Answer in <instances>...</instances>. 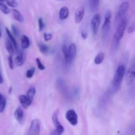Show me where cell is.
<instances>
[{"label":"cell","mask_w":135,"mask_h":135,"mask_svg":"<svg viewBox=\"0 0 135 135\" xmlns=\"http://www.w3.org/2000/svg\"><path fill=\"white\" fill-rule=\"evenodd\" d=\"M126 73V67L123 65H119L115 72L113 79V86L115 88H119Z\"/></svg>","instance_id":"cell-1"},{"label":"cell","mask_w":135,"mask_h":135,"mask_svg":"<svg viewBox=\"0 0 135 135\" xmlns=\"http://www.w3.org/2000/svg\"><path fill=\"white\" fill-rule=\"evenodd\" d=\"M127 26V20L124 17L119 21V23L118 26H117L115 32L114 36H113V41L117 44H119L120 41L123 37Z\"/></svg>","instance_id":"cell-2"},{"label":"cell","mask_w":135,"mask_h":135,"mask_svg":"<svg viewBox=\"0 0 135 135\" xmlns=\"http://www.w3.org/2000/svg\"><path fill=\"white\" fill-rule=\"evenodd\" d=\"M58 114H59V110L57 109L52 115V121L55 127V133L57 134H61L64 133L65 129L63 127V125L59 122V119H58Z\"/></svg>","instance_id":"cell-3"},{"label":"cell","mask_w":135,"mask_h":135,"mask_svg":"<svg viewBox=\"0 0 135 135\" xmlns=\"http://www.w3.org/2000/svg\"><path fill=\"white\" fill-rule=\"evenodd\" d=\"M129 2L126 1L123 2L120 5L118 9V11H117V15H116V19L119 20V21L124 18V16L127 13V11L129 10Z\"/></svg>","instance_id":"cell-4"},{"label":"cell","mask_w":135,"mask_h":135,"mask_svg":"<svg viewBox=\"0 0 135 135\" xmlns=\"http://www.w3.org/2000/svg\"><path fill=\"white\" fill-rule=\"evenodd\" d=\"M40 132V122L38 119L32 120L30 124L28 134L30 135H38Z\"/></svg>","instance_id":"cell-5"},{"label":"cell","mask_w":135,"mask_h":135,"mask_svg":"<svg viewBox=\"0 0 135 135\" xmlns=\"http://www.w3.org/2000/svg\"><path fill=\"white\" fill-rule=\"evenodd\" d=\"M100 22H101V17L100 14L96 13L93 16L91 21V26H92V32L94 35H96L98 34V32L99 30V26H100Z\"/></svg>","instance_id":"cell-6"},{"label":"cell","mask_w":135,"mask_h":135,"mask_svg":"<svg viewBox=\"0 0 135 135\" xmlns=\"http://www.w3.org/2000/svg\"><path fill=\"white\" fill-rule=\"evenodd\" d=\"M66 119L73 126H76L78 124V115L74 109H69L66 112Z\"/></svg>","instance_id":"cell-7"},{"label":"cell","mask_w":135,"mask_h":135,"mask_svg":"<svg viewBox=\"0 0 135 135\" xmlns=\"http://www.w3.org/2000/svg\"><path fill=\"white\" fill-rule=\"evenodd\" d=\"M111 18H112V12L109 10L107 11L104 17V22L103 25L102 31L104 34H107L111 27Z\"/></svg>","instance_id":"cell-8"},{"label":"cell","mask_w":135,"mask_h":135,"mask_svg":"<svg viewBox=\"0 0 135 135\" xmlns=\"http://www.w3.org/2000/svg\"><path fill=\"white\" fill-rule=\"evenodd\" d=\"M135 80V63H133L126 73V83L127 85H131Z\"/></svg>","instance_id":"cell-9"},{"label":"cell","mask_w":135,"mask_h":135,"mask_svg":"<svg viewBox=\"0 0 135 135\" xmlns=\"http://www.w3.org/2000/svg\"><path fill=\"white\" fill-rule=\"evenodd\" d=\"M85 13V8L83 6H80L78 8L75 13V21L76 24H79L82 22Z\"/></svg>","instance_id":"cell-10"},{"label":"cell","mask_w":135,"mask_h":135,"mask_svg":"<svg viewBox=\"0 0 135 135\" xmlns=\"http://www.w3.org/2000/svg\"><path fill=\"white\" fill-rule=\"evenodd\" d=\"M68 51H69V59L67 63H69L72 62V61L73 60V59L75 57V56H76V44L74 43L70 44V45L69 46Z\"/></svg>","instance_id":"cell-11"},{"label":"cell","mask_w":135,"mask_h":135,"mask_svg":"<svg viewBox=\"0 0 135 135\" xmlns=\"http://www.w3.org/2000/svg\"><path fill=\"white\" fill-rule=\"evenodd\" d=\"M18 100H19L20 103H21V105H22L24 109L28 108V107L31 105L32 102L29 100L27 96H25V95H20L18 96Z\"/></svg>","instance_id":"cell-12"},{"label":"cell","mask_w":135,"mask_h":135,"mask_svg":"<svg viewBox=\"0 0 135 135\" xmlns=\"http://www.w3.org/2000/svg\"><path fill=\"white\" fill-rule=\"evenodd\" d=\"M14 116L15 119L18 121L19 123L22 124L24 122V118H25V115H24V112L21 108H18L15 110L14 113Z\"/></svg>","instance_id":"cell-13"},{"label":"cell","mask_w":135,"mask_h":135,"mask_svg":"<svg viewBox=\"0 0 135 135\" xmlns=\"http://www.w3.org/2000/svg\"><path fill=\"white\" fill-rule=\"evenodd\" d=\"M69 15V9L67 7H63L60 9L59 13V18L61 20H65Z\"/></svg>","instance_id":"cell-14"},{"label":"cell","mask_w":135,"mask_h":135,"mask_svg":"<svg viewBox=\"0 0 135 135\" xmlns=\"http://www.w3.org/2000/svg\"><path fill=\"white\" fill-rule=\"evenodd\" d=\"M25 56L22 52H20L15 58V63L18 67H21L25 63Z\"/></svg>","instance_id":"cell-15"},{"label":"cell","mask_w":135,"mask_h":135,"mask_svg":"<svg viewBox=\"0 0 135 135\" xmlns=\"http://www.w3.org/2000/svg\"><path fill=\"white\" fill-rule=\"evenodd\" d=\"M5 31H6L7 34L8 36V38H9V40L12 42V44H13L14 47H15V50H17V41H16L15 38V36L13 35V33L10 31L8 28H5Z\"/></svg>","instance_id":"cell-16"},{"label":"cell","mask_w":135,"mask_h":135,"mask_svg":"<svg viewBox=\"0 0 135 135\" xmlns=\"http://www.w3.org/2000/svg\"><path fill=\"white\" fill-rule=\"evenodd\" d=\"M30 46V40L26 35H22L21 36V47L23 50H26Z\"/></svg>","instance_id":"cell-17"},{"label":"cell","mask_w":135,"mask_h":135,"mask_svg":"<svg viewBox=\"0 0 135 135\" xmlns=\"http://www.w3.org/2000/svg\"><path fill=\"white\" fill-rule=\"evenodd\" d=\"M12 13H13V15L15 19L17 20V21H18V22H23L24 21L23 17H22V14H21V13H20L17 9H13V10H12Z\"/></svg>","instance_id":"cell-18"},{"label":"cell","mask_w":135,"mask_h":135,"mask_svg":"<svg viewBox=\"0 0 135 135\" xmlns=\"http://www.w3.org/2000/svg\"><path fill=\"white\" fill-rule=\"evenodd\" d=\"M5 47H6V50H7L8 53H9L10 55L14 54L15 48V47H14V46H13V44H12V42L9 40V39L6 40V42H5Z\"/></svg>","instance_id":"cell-19"},{"label":"cell","mask_w":135,"mask_h":135,"mask_svg":"<svg viewBox=\"0 0 135 135\" xmlns=\"http://www.w3.org/2000/svg\"><path fill=\"white\" fill-rule=\"evenodd\" d=\"M7 100L5 96L0 93V113H3L4 112L6 107Z\"/></svg>","instance_id":"cell-20"},{"label":"cell","mask_w":135,"mask_h":135,"mask_svg":"<svg viewBox=\"0 0 135 135\" xmlns=\"http://www.w3.org/2000/svg\"><path fill=\"white\" fill-rule=\"evenodd\" d=\"M104 54L102 52V51H100L98 54L96 55V57L94 59V63L96 65H100L103 62L104 59Z\"/></svg>","instance_id":"cell-21"},{"label":"cell","mask_w":135,"mask_h":135,"mask_svg":"<svg viewBox=\"0 0 135 135\" xmlns=\"http://www.w3.org/2000/svg\"><path fill=\"white\" fill-rule=\"evenodd\" d=\"M35 94H36V88H34V86H32V87H30L28 90L26 96H27V97L28 98L29 100H30V101L32 102Z\"/></svg>","instance_id":"cell-22"},{"label":"cell","mask_w":135,"mask_h":135,"mask_svg":"<svg viewBox=\"0 0 135 135\" xmlns=\"http://www.w3.org/2000/svg\"><path fill=\"white\" fill-rule=\"evenodd\" d=\"M38 47H39V50L41 53H42V54H46L48 52L49 47L47 45L43 43H38Z\"/></svg>","instance_id":"cell-23"},{"label":"cell","mask_w":135,"mask_h":135,"mask_svg":"<svg viewBox=\"0 0 135 135\" xmlns=\"http://www.w3.org/2000/svg\"><path fill=\"white\" fill-rule=\"evenodd\" d=\"M0 10L3 13H4L5 15H8L10 13V9H9L7 6L5 4H4L3 2H0Z\"/></svg>","instance_id":"cell-24"},{"label":"cell","mask_w":135,"mask_h":135,"mask_svg":"<svg viewBox=\"0 0 135 135\" xmlns=\"http://www.w3.org/2000/svg\"><path fill=\"white\" fill-rule=\"evenodd\" d=\"M61 51L62 53H63V55H64V57L65 59L66 62L67 63L68 61V59H69V51H68V49H67V46L66 45H63L61 47Z\"/></svg>","instance_id":"cell-25"},{"label":"cell","mask_w":135,"mask_h":135,"mask_svg":"<svg viewBox=\"0 0 135 135\" xmlns=\"http://www.w3.org/2000/svg\"><path fill=\"white\" fill-rule=\"evenodd\" d=\"M34 73H35V68L34 67H30V69L26 71V76L28 79H31V78L33 77Z\"/></svg>","instance_id":"cell-26"},{"label":"cell","mask_w":135,"mask_h":135,"mask_svg":"<svg viewBox=\"0 0 135 135\" xmlns=\"http://www.w3.org/2000/svg\"><path fill=\"white\" fill-rule=\"evenodd\" d=\"M100 0H90V7L92 10H96L98 7Z\"/></svg>","instance_id":"cell-27"},{"label":"cell","mask_w":135,"mask_h":135,"mask_svg":"<svg viewBox=\"0 0 135 135\" xmlns=\"http://www.w3.org/2000/svg\"><path fill=\"white\" fill-rule=\"evenodd\" d=\"M5 1L6 3L7 4V5H9L11 7L15 8L18 6V3H17L16 0H5Z\"/></svg>","instance_id":"cell-28"},{"label":"cell","mask_w":135,"mask_h":135,"mask_svg":"<svg viewBox=\"0 0 135 135\" xmlns=\"http://www.w3.org/2000/svg\"><path fill=\"white\" fill-rule=\"evenodd\" d=\"M36 62L37 67H38V68L40 70L44 71V70L46 69V67H45L44 65L42 63V61H41V60L40 59V58H36Z\"/></svg>","instance_id":"cell-29"},{"label":"cell","mask_w":135,"mask_h":135,"mask_svg":"<svg viewBox=\"0 0 135 135\" xmlns=\"http://www.w3.org/2000/svg\"><path fill=\"white\" fill-rule=\"evenodd\" d=\"M11 30H12V33H13V35L15 36H18V34H19V30H18V28L15 26V25H13L11 26Z\"/></svg>","instance_id":"cell-30"},{"label":"cell","mask_w":135,"mask_h":135,"mask_svg":"<svg viewBox=\"0 0 135 135\" xmlns=\"http://www.w3.org/2000/svg\"><path fill=\"white\" fill-rule=\"evenodd\" d=\"M14 62L15 61H13L11 55H10L8 57V64H9V67L10 69H14Z\"/></svg>","instance_id":"cell-31"},{"label":"cell","mask_w":135,"mask_h":135,"mask_svg":"<svg viewBox=\"0 0 135 135\" xmlns=\"http://www.w3.org/2000/svg\"><path fill=\"white\" fill-rule=\"evenodd\" d=\"M38 26H39V31L41 32L44 30L45 27V25L44 22L43 18H40L38 19Z\"/></svg>","instance_id":"cell-32"},{"label":"cell","mask_w":135,"mask_h":135,"mask_svg":"<svg viewBox=\"0 0 135 135\" xmlns=\"http://www.w3.org/2000/svg\"><path fill=\"white\" fill-rule=\"evenodd\" d=\"M51 38H52V34H50V33H45L44 34V39L46 42H48V41L51 40Z\"/></svg>","instance_id":"cell-33"},{"label":"cell","mask_w":135,"mask_h":135,"mask_svg":"<svg viewBox=\"0 0 135 135\" xmlns=\"http://www.w3.org/2000/svg\"><path fill=\"white\" fill-rule=\"evenodd\" d=\"M80 34H81V37L83 40H86L88 38V33H87V32L86 30H82L81 32H80Z\"/></svg>","instance_id":"cell-34"},{"label":"cell","mask_w":135,"mask_h":135,"mask_svg":"<svg viewBox=\"0 0 135 135\" xmlns=\"http://www.w3.org/2000/svg\"><path fill=\"white\" fill-rule=\"evenodd\" d=\"M134 30H135L134 25H131V26H129V28H128V29H127V32H128V33L131 34V33L133 32L134 31Z\"/></svg>","instance_id":"cell-35"},{"label":"cell","mask_w":135,"mask_h":135,"mask_svg":"<svg viewBox=\"0 0 135 135\" xmlns=\"http://www.w3.org/2000/svg\"><path fill=\"white\" fill-rule=\"evenodd\" d=\"M3 83V79L2 76H1V73H0V84H2Z\"/></svg>","instance_id":"cell-36"},{"label":"cell","mask_w":135,"mask_h":135,"mask_svg":"<svg viewBox=\"0 0 135 135\" xmlns=\"http://www.w3.org/2000/svg\"><path fill=\"white\" fill-rule=\"evenodd\" d=\"M11 90H12V88H11H11H9V94L11 93Z\"/></svg>","instance_id":"cell-37"},{"label":"cell","mask_w":135,"mask_h":135,"mask_svg":"<svg viewBox=\"0 0 135 135\" xmlns=\"http://www.w3.org/2000/svg\"><path fill=\"white\" fill-rule=\"evenodd\" d=\"M1 37V29H0V38Z\"/></svg>","instance_id":"cell-38"},{"label":"cell","mask_w":135,"mask_h":135,"mask_svg":"<svg viewBox=\"0 0 135 135\" xmlns=\"http://www.w3.org/2000/svg\"><path fill=\"white\" fill-rule=\"evenodd\" d=\"M5 0H0V2H3V1H4Z\"/></svg>","instance_id":"cell-39"},{"label":"cell","mask_w":135,"mask_h":135,"mask_svg":"<svg viewBox=\"0 0 135 135\" xmlns=\"http://www.w3.org/2000/svg\"><path fill=\"white\" fill-rule=\"evenodd\" d=\"M59 1H63V0H59Z\"/></svg>","instance_id":"cell-40"}]
</instances>
